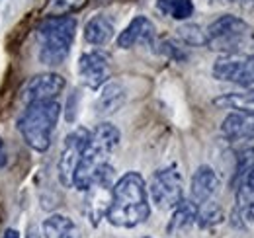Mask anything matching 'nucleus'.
I'll return each instance as SVG.
<instances>
[{"instance_id":"8","label":"nucleus","mask_w":254,"mask_h":238,"mask_svg":"<svg viewBox=\"0 0 254 238\" xmlns=\"http://www.w3.org/2000/svg\"><path fill=\"white\" fill-rule=\"evenodd\" d=\"M88 139H90V131L84 129V127H78L74 129L70 135H66L63 145V152H61V158H59V179L64 187H72V176H74V170L80 162V156L88 145Z\"/></svg>"},{"instance_id":"23","label":"nucleus","mask_w":254,"mask_h":238,"mask_svg":"<svg viewBox=\"0 0 254 238\" xmlns=\"http://www.w3.org/2000/svg\"><path fill=\"white\" fill-rule=\"evenodd\" d=\"M237 209H243L254 203V168L245 176V179L237 187Z\"/></svg>"},{"instance_id":"21","label":"nucleus","mask_w":254,"mask_h":238,"mask_svg":"<svg viewBox=\"0 0 254 238\" xmlns=\"http://www.w3.org/2000/svg\"><path fill=\"white\" fill-rule=\"evenodd\" d=\"M254 168V147H247V149L237 152V164H235V174L231 178V187L237 189L239 183L245 179V176Z\"/></svg>"},{"instance_id":"17","label":"nucleus","mask_w":254,"mask_h":238,"mask_svg":"<svg viewBox=\"0 0 254 238\" xmlns=\"http://www.w3.org/2000/svg\"><path fill=\"white\" fill-rule=\"evenodd\" d=\"M213 106L221 110H235L239 114H254V90L223 94L213 100Z\"/></svg>"},{"instance_id":"6","label":"nucleus","mask_w":254,"mask_h":238,"mask_svg":"<svg viewBox=\"0 0 254 238\" xmlns=\"http://www.w3.org/2000/svg\"><path fill=\"white\" fill-rule=\"evenodd\" d=\"M149 193L153 203L159 209H174L184 199V187L182 176L176 170V166L160 168L153 174L149 183Z\"/></svg>"},{"instance_id":"13","label":"nucleus","mask_w":254,"mask_h":238,"mask_svg":"<svg viewBox=\"0 0 254 238\" xmlns=\"http://www.w3.org/2000/svg\"><path fill=\"white\" fill-rule=\"evenodd\" d=\"M223 135L231 141H247L254 139V114H231L221 125Z\"/></svg>"},{"instance_id":"3","label":"nucleus","mask_w":254,"mask_h":238,"mask_svg":"<svg viewBox=\"0 0 254 238\" xmlns=\"http://www.w3.org/2000/svg\"><path fill=\"white\" fill-rule=\"evenodd\" d=\"M61 116V106L55 100L45 102H33L28 104L22 118L18 119V131L37 152H45L51 147V135L57 127V121Z\"/></svg>"},{"instance_id":"28","label":"nucleus","mask_w":254,"mask_h":238,"mask_svg":"<svg viewBox=\"0 0 254 238\" xmlns=\"http://www.w3.org/2000/svg\"><path fill=\"white\" fill-rule=\"evenodd\" d=\"M26 238H41L39 229H37L35 225H30V229H28V233H26Z\"/></svg>"},{"instance_id":"5","label":"nucleus","mask_w":254,"mask_h":238,"mask_svg":"<svg viewBox=\"0 0 254 238\" xmlns=\"http://www.w3.org/2000/svg\"><path fill=\"white\" fill-rule=\"evenodd\" d=\"M205 33H207V47L225 55L243 53L254 39L253 28L245 20L233 14H225L215 22H211Z\"/></svg>"},{"instance_id":"1","label":"nucleus","mask_w":254,"mask_h":238,"mask_svg":"<svg viewBox=\"0 0 254 238\" xmlns=\"http://www.w3.org/2000/svg\"><path fill=\"white\" fill-rule=\"evenodd\" d=\"M151 215L147 183L139 172H127L112 187V201L106 211L110 225L133 229L145 223Z\"/></svg>"},{"instance_id":"22","label":"nucleus","mask_w":254,"mask_h":238,"mask_svg":"<svg viewBox=\"0 0 254 238\" xmlns=\"http://www.w3.org/2000/svg\"><path fill=\"white\" fill-rule=\"evenodd\" d=\"M178 37L191 47H205L207 45V33L197 24H184L178 28Z\"/></svg>"},{"instance_id":"26","label":"nucleus","mask_w":254,"mask_h":238,"mask_svg":"<svg viewBox=\"0 0 254 238\" xmlns=\"http://www.w3.org/2000/svg\"><path fill=\"white\" fill-rule=\"evenodd\" d=\"M78 98H80L78 92H72L70 98H68V102H66V116L64 118H66L68 123H72L76 119V102H78Z\"/></svg>"},{"instance_id":"15","label":"nucleus","mask_w":254,"mask_h":238,"mask_svg":"<svg viewBox=\"0 0 254 238\" xmlns=\"http://www.w3.org/2000/svg\"><path fill=\"white\" fill-rule=\"evenodd\" d=\"M172 217L168 223V235L172 233H184L197 221V205L191 199H182L176 207L172 209Z\"/></svg>"},{"instance_id":"11","label":"nucleus","mask_w":254,"mask_h":238,"mask_svg":"<svg viewBox=\"0 0 254 238\" xmlns=\"http://www.w3.org/2000/svg\"><path fill=\"white\" fill-rule=\"evenodd\" d=\"M155 37H157V30L155 24L145 18V16H137L129 22L126 30L118 35V47L122 49H131L137 43L143 45H155Z\"/></svg>"},{"instance_id":"7","label":"nucleus","mask_w":254,"mask_h":238,"mask_svg":"<svg viewBox=\"0 0 254 238\" xmlns=\"http://www.w3.org/2000/svg\"><path fill=\"white\" fill-rule=\"evenodd\" d=\"M213 76L223 82H233L241 88L254 90V55L245 57L239 55H225L215 60L213 64Z\"/></svg>"},{"instance_id":"2","label":"nucleus","mask_w":254,"mask_h":238,"mask_svg":"<svg viewBox=\"0 0 254 238\" xmlns=\"http://www.w3.org/2000/svg\"><path fill=\"white\" fill-rule=\"evenodd\" d=\"M120 131L118 127H114L112 123H100L94 131L90 133V139H88V145L80 156V162L74 170V176H72V187L80 189V191H86L94 178L98 176V172L110 164V156L112 152L118 149L120 145Z\"/></svg>"},{"instance_id":"18","label":"nucleus","mask_w":254,"mask_h":238,"mask_svg":"<svg viewBox=\"0 0 254 238\" xmlns=\"http://www.w3.org/2000/svg\"><path fill=\"white\" fill-rule=\"evenodd\" d=\"M114 33H116L114 24L106 16H94L92 20H88L84 28V39L90 45H106L112 41Z\"/></svg>"},{"instance_id":"29","label":"nucleus","mask_w":254,"mask_h":238,"mask_svg":"<svg viewBox=\"0 0 254 238\" xmlns=\"http://www.w3.org/2000/svg\"><path fill=\"white\" fill-rule=\"evenodd\" d=\"M213 2H219V4H245V6H249L253 0H213Z\"/></svg>"},{"instance_id":"16","label":"nucleus","mask_w":254,"mask_h":238,"mask_svg":"<svg viewBox=\"0 0 254 238\" xmlns=\"http://www.w3.org/2000/svg\"><path fill=\"white\" fill-rule=\"evenodd\" d=\"M45 238H82L76 223L64 215H51L43 223Z\"/></svg>"},{"instance_id":"20","label":"nucleus","mask_w":254,"mask_h":238,"mask_svg":"<svg viewBox=\"0 0 254 238\" xmlns=\"http://www.w3.org/2000/svg\"><path fill=\"white\" fill-rule=\"evenodd\" d=\"M157 8L164 16H172L174 20H188L193 14L191 0H157Z\"/></svg>"},{"instance_id":"19","label":"nucleus","mask_w":254,"mask_h":238,"mask_svg":"<svg viewBox=\"0 0 254 238\" xmlns=\"http://www.w3.org/2000/svg\"><path fill=\"white\" fill-rule=\"evenodd\" d=\"M225 221V213H223V207L215 201H205L203 205L197 207V227L199 229H213L217 225H221Z\"/></svg>"},{"instance_id":"27","label":"nucleus","mask_w":254,"mask_h":238,"mask_svg":"<svg viewBox=\"0 0 254 238\" xmlns=\"http://www.w3.org/2000/svg\"><path fill=\"white\" fill-rule=\"evenodd\" d=\"M8 164V154H6V149H4V141L0 139V168H4Z\"/></svg>"},{"instance_id":"10","label":"nucleus","mask_w":254,"mask_h":238,"mask_svg":"<svg viewBox=\"0 0 254 238\" xmlns=\"http://www.w3.org/2000/svg\"><path fill=\"white\" fill-rule=\"evenodd\" d=\"M64 88V78L55 72H43L30 78V82L24 86L22 100L26 104L33 102H45V100H55Z\"/></svg>"},{"instance_id":"30","label":"nucleus","mask_w":254,"mask_h":238,"mask_svg":"<svg viewBox=\"0 0 254 238\" xmlns=\"http://www.w3.org/2000/svg\"><path fill=\"white\" fill-rule=\"evenodd\" d=\"M2 238H20V233L16 229H8V231H4Z\"/></svg>"},{"instance_id":"12","label":"nucleus","mask_w":254,"mask_h":238,"mask_svg":"<svg viewBox=\"0 0 254 238\" xmlns=\"http://www.w3.org/2000/svg\"><path fill=\"white\" fill-rule=\"evenodd\" d=\"M219 189V178L215 174V170L211 166H199L193 176H191L190 185V199L199 207L205 201H209Z\"/></svg>"},{"instance_id":"25","label":"nucleus","mask_w":254,"mask_h":238,"mask_svg":"<svg viewBox=\"0 0 254 238\" xmlns=\"http://www.w3.org/2000/svg\"><path fill=\"white\" fill-rule=\"evenodd\" d=\"M235 217L241 219L245 225H254V203L243 209H235Z\"/></svg>"},{"instance_id":"9","label":"nucleus","mask_w":254,"mask_h":238,"mask_svg":"<svg viewBox=\"0 0 254 238\" xmlns=\"http://www.w3.org/2000/svg\"><path fill=\"white\" fill-rule=\"evenodd\" d=\"M78 74H80V80L88 88L98 90L102 84H106L110 80V74H112L110 57L102 51H88V53L80 55Z\"/></svg>"},{"instance_id":"24","label":"nucleus","mask_w":254,"mask_h":238,"mask_svg":"<svg viewBox=\"0 0 254 238\" xmlns=\"http://www.w3.org/2000/svg\"><path fill=\"white\" fill-rule=\"evenodd\" d=\"M159 51L160 55H164V57H168V59L176 60V62H184V60L188 59V55L184 53V49L182 47H178L174 41H170V39H164V41H160L159 43Z\"/></svg>"},{"instance_id":"4","label":"nucleus","mask_w":254,"mask_h":238,"mask_svg":"<svg viewBox=\"0 0 254 238\" xmlns=\"http://www.w3.org/2000/svg\"><path fill=\"white\" fill-rule=\"evenodd\" d=\"M76 33V20L72 16H51L37 28L39 37V62L47 66L61 64L72 47Z\"/></svg>"},{"instance_id":"31","label":"nucleus","mask_w":254,"mask_h":238,"mask_svg":"<svg viewBox=\"0 0 254 238\" xmlns=\"http://www.w3.org/2000/svg\"><path fill=\"white\" fill-rule=\"evenodd\" d=\"M145 238H149V237H145Z\"/></svg>"},{"instance_id":"14","label":"nucleus","mask_w":254,"mask_h":238,"mask_svg":"<svg viewBox=\"0 0 254 238\" xmlns=\"http://www.w3.org/2000/svg\"><path fill=\"white\" fill-rule=\"evenodd\" d=\"M126 104V90L118 82L106 84L98 102H96V114L98 116H112Z\"/></svg>"}]
</instances>
